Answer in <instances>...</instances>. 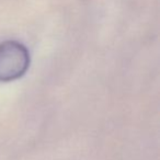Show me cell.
<instances>
[{"label":"cell","mask_w":160,"mask_h":160,"mask_svg":"<svg viewBox=\"0 0 160 160\" xmlns=\"http://www.w3.org/2000/svg\"><path fill=\"white\" fill-rule=\"evenodd\" d=\"M31 57L25 45L18 41L0 43V82H10L25 75Z\"/></svg>","instance_id":"6da1fadb"}]
</instances>
